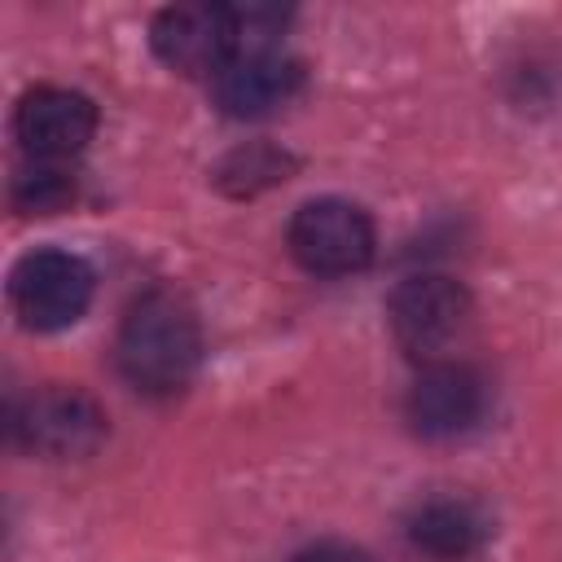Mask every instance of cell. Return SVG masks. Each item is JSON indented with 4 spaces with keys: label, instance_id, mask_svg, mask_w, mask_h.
Returning a JSON list of instances; mask_svg holds the SVG:
<instances>
[{
    "label": "cell",
    "instance_id": "6da1fadb",
    "mask_svg": "<svg viewBox=\"0 0 562 562\" xmlns=\"http://www.w3.org/2000/svg\"><path fill=\"white\" fill-rule=\"evenodd\" d=\"M202 356V329L193 307L176 290L140 294L119 325V369L145 395L180 391Z\"/></svg>",
    "mask_w": 562,
    "mask_h": 562
},
{
    "label": "cell",
    "instance_id": "30bf717a",
    "mask_svg": "<svg viewBox=\"0 0 562 562\" xmlns=\"http://www.w3.org/2000/svg\"><path fill=\"white\" fill-rule=\"evenodd\" d=\"M487 540L492 518L465 496H435L408 518V544L430 562H470L487 549Z\"/></svg>",
    "mask_w": 562,
    "mask_h": 562
},
{
    "label": "cell",
    "instance_id": "3957f363",
    "mask_svg": "<svg viewBox=\"0 0 562 562\" xmlns=\"http://www.w3.org/2000/svg\"><path fill=\"white\" fill-rule=\"evenodd\" d=\"M92 290H97V277L88 259H79L75 250H57V246H40L22 255L9 272L13 312L22 316L26 329H40V334L75 325L88 312Z\"/></svg>",
    "mask_w": 562,
    "mask_h": 562
},
{
    "label": "cell",
    "instance_id": "277c9868",
    "mask_svg": "<svg viewBox=\"0 0 562 562\" xmlns=\"http://www.w3.org/2000/svg\"><path fill=\"white\" fill-rule=\"evenodd\" d=\"M13 439L44 457V461H70V457H88L101 448L105 439V408L66 382H48L40 391H31L18 408H13Z\"/></svg>",
    "mask_w": 562,
    "mask_h": 562
},
{
    "label": "cell",
    "instance_id": "8992f818",
    "mask_svg": "<svg viewBox=\"0 0 562 562\" xmlns=\"http://www.w3.org/2000/svg\"><path fill=\"white\" fill-rule=\"evenodd\" d=\"M149 44L162 66L180 75H220L237 53L233 4H171L154 18Z\"/></svg>",
    "mask_w": 562,
    "mask_h": 562
},
{
    "label": "cell",
    "instance_id": "8fae6325",
    "mask_svg": "<svg viewBox=\"0 0 562 562\" xmlns=\"http://www.w3.org/2000/svg\"><path fill=\"white\" fill-rule=\"evenodd\" d=\"M13 202L26 215H57L75 202V176L66 171V162H26L13 180Z\"/></svg>",
    "mask_w": 562,
    "mask_h": 562
},
{
    "label": "cell",
    "instance_id": "7a4b0ae2",
    "mask_svg": "<svg viewBox=\"0 0 562 562\" xmlns=\"http://www.w3.org/2000/svg\"><path fill=\"white\" fill-rule=\"evenodd\" d=\"M290 255L312 277H351L373 263L378 233L364 206L347 198H312L290 220Z\"/></svg>",
    "mask_w": 562,
    "mask_h": 562
},
{
    "label": "cell",
    "instance_id": "ba28073f",
    "mask_svg": "<svg viewBox=\"0 0 562 562\" xmlns=\"http://www.w3.org/2000/svg\"><path fill=\"white\" fill-rule=\"evenodd\" d=\"M97 132V105L75 88H31L13 110V136L35 162L75 158Z\"/></svg>",
    "mask_w": 562,
    "mask_h": 562
},
{
    "label": "cell",
    "instance_id": "9c48e42d",
    "mask_svg": "<svg viewBox=\"0 0 562 562\" xmlns=\"http://www.w3.org/2000/svg\"><path fill=\"white\" fill-rule=\"evenodd\" d=\"M303 88V66L272 48H241L233 61L215 75V101L228 119H268L281 105H290Z\"/></svg>",
    "mask_w": 562,
    "mask_h": 562
},
{
    "label": "cell",
    "instance_id": "7c38bea8",
    "mask_svg": "<svg viewBox=\"0 0 562 562\" xmlns=\"http://www.w3.org/2000/svg\"><path fill=\"white\" fill-rule=\"evenodd\" d=\"M285 154L268 149V145H250V149H237L224 167H220V184L233 189V193H255V189H268L277 180H285Z\"/></svg>",
    "mask_w": 562,
    "mask_h": 562
},
{
    "label": "cell",
    "instance_id": "5b68a950",
    "mask_svg": "<svg viewBox=\"0 0 562 562\" xmlns=\"http://www.w3.org/2000/svg\"><path fill=\"white\" fill-rule=\"evenodd\" d=\"M386 321L408 356L435 364L439 351H448L470 321V290L443 272L404 277L386 299Z\"/></svg>",
    "mask_w": 562,
    "mask_h": 562
},
{
    "label": "cell",
    "instance_id": "52a82bcc",
    "mask_svg": "<svg viewBox=\"0 0 562 562\" xmlns=\"http://www.w3.org/2000/svg\"><path fill=\"white\" fill-rule=\"evenodd\" d=\"M404 413L422 439L470 435L487 413V382L479 369H470L461 360H435L408 386Z\"/></svg>",
    "mask_w": 562,
    "mask_h": 562
},
{
    "label": "cell",
    "instance_id": "4fadbf2b",
    "mask_svg": "<svg viewBox=\"0 0 562 562\" xmlns=\"http://www.w3.org/2000/svg\"><path fill=\"white\" fill-rule=\"evenodd\" d=\"M290 562H373L360 544H342V540H321V544H307L299 549Z\"/></svg>",
    "mask_w": 562,
    "mask_h": 562
}]
</instances>
